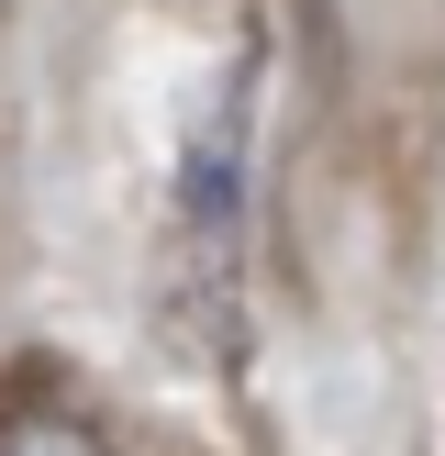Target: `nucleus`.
I'll list each match as a JSON object with an SVG mask.
<instances>
[{
	"label": "nucleus",
	"mask_w": 445,
	"mask_h": 456,
	"mask_svg": "<svg viewBox=\"0 0 445 456\" xmlns=\"http://www.w3.org/2000/svg\"><path fill=\"white\" fill-rule=\"evenodd\" d=\"M0 456H111V445L78 412H22V423H0Z\"/></svg>",
	"instance_id": "obj_1"
}]
</instances>
